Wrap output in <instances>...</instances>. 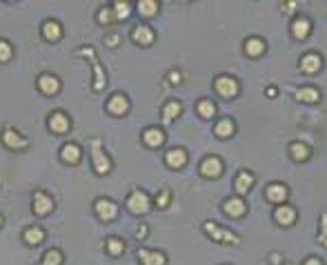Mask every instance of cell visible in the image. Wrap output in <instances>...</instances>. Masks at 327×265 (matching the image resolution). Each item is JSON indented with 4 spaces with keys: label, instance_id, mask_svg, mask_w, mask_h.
I'll use <instances>...</instances> for the list:
<instances>
[{
    "label": "cell",
    "instance_id": "1",
    "mask_svg": "<svg viewBox=\"0 0 327 265\" xmlns=\"http://www.w3.org/2000/svg\"><path fill=\"white\" fill-rule=\"evenodd\" d=\"M203 229H205V232L209 234L211 241H216V243H227V245H236V243H241V238H238L236 234L229 232V229H225V227H220V225H216L214 221H205Z\"/></svg>",
    "mask_w": 327,
    "mask_h": 265
},
{
    "label": "cell",
    "instance_id": "2",
    "mask_svg": "<svg viewBox=\"0 0 327 265\" xmlns=\"http://www.w3.org/2000/svg\"><path fill=\"white\" fill-rule=\"evenodd\" d=\"M91 163H94L96 174H100V176L109 174V170H112V161L105 154V149L100 147V143H91Z\"/></svg>",
    "mask_w": 327,
    "mask_h": 265
},
{
    "label": "cell",
    "instance_id": "3",
    "mask_svg": "<svg viewBox=\"0 0 327 265\" xmlns=\"http://www.w3.org/2000/svg\"><path fill=\"white\" fill-rule=\"evenodd\" d=\"M214 89L218 91V96H223V98H234V96L238 94V89H241V85H238V81L232 76H218L214 81Z\"/></svg>",
    "mask_w": 327,
    "mask_h": 265
},
{
    "label": "cell",
    "instance_id": "4",
    "mask_svg": "<svg viewBox=\"0 0 327 265\" xmlns=\"http://www.w3.org/2000/svg\"><path fill=\"white\" fill-rule=\"evenodd\" d=\"M149 196L143 192V189H134V192L127 196V207H129L131 214H145L149 210Z\"/></svg>",
    "mask_w": 327,
    "mask_h": 265
},
{
    "label": "cell",
    "instance_id": "5",
    "mask_svg": "<svg viewBox=\"0 0 327 265\" xmlns=\"http://www.w3.org/2000/svg\"><path fill=\"white\" fill-rule=\"evenodd\" d=\"M94 212L98 214L100 221H105V223H109L112 219H116L118 216V205L114 201H109V198H96L94 203Z\"/></svg>",
    "mask_w": 327,
    "mask_h": 265
},
{
    "label": "cell",
    "instance_id": "6",
    "mask_svg": "<svg viewBox=\"0 0 327 265\" xmlns=\"http://www.w3.org/2000/svg\"><path fill=\"white\" fill-rule=\"evenodd\" d=\"M223 210L227 216H232V219H241V216H245L247 212V203L243 201V196H229L223 201Z\"/></svg>",
    "mask_w": 327,
    "mask_h": 265
},
{
    "label": "cell",
    "instance_id": "7",
    "mask_svg": "<svg viewBox=\"0 0 327 265\" xmlns=\"http://www.w3.org/2000/svg\"><path fill=\"white\" fill-rule=\"evenodd\" d=\"M298 67H300V72H303V74H318V72H321V67H323L321 54H316V51L303 54V56H300Z\"/></svg>",
    "mask_w": 327,
    "mask_h": 265
},
{
    "label": "cell",
    "instance_id": "8",
    "mask_svg": "<svg viewBox=\"0 0 327 265\" xmlns=\"http://www.w3.org/2000/svg\"><path fill=\"white\" fill-rule=\"evenodd\" d=\"M201 174L207 178H218L223 174V163L218 156H207L201 161Z\"/></svg>",
    "mask_w": 327,
    "mask_h": 265
},
{
    "label": "cell",
    "instance_id": "9",
    "mask_svg": "<svg viewBox=\"0 0 327 265\" xmlns=\"http://www.w3.org/2000/svg\"><path fill=\"white\" fill-rule=\"evenodd\" d=\"M296 219H298V214H296V210L291 205H278L276 212H274V221H276L281 227H289V225H294Z\"/></svg>",
    "mask_w": 327,
    "mask_h": 265
},
{
    "label": "cell",
    "instance_id": "10",
    "mask_svg": "<svg viewBox=\"0 0 327 265\" xmlns=\"http://www.w3.org/2000/svg\"><path fill=\"white\" fill-rule=\"evenodd\" d=\"M36 87H38V91H41V94L54 96L56 91L60 89V81L56 76H51V74H41V76H38V81H36Z\"/></svg>",
    "mask_w": 327,
    "mask_h": 265
},
{
    "label": "cell",
    "instance_id": "11",
    "mask_svg": "<svg viewBox=\"0 0 327 265\" xmlns=\"http://www.w3.org/2000/svg\"><path fill=\"white\" fill-rule=\"evenodd\" d=\"M32 207H34V214H38V216H45V214H49L51 210H54V201H51L49 196H47L45 192H34V203H32Z\"/></svg>",
    "mask_w": 327,
    "mask_h": 265
},
{
    "label": "cell",
    "instance_id": "12",
    "mask_svg": "<svg viewBox=\"0 0 327 265\" xmlns=\"http://www.w3.org/2000/svg\"><path fill=\"white\" fill-rule=\"evenodd\" d=\"M69 127H72V121H69V116L65 112H54L49 116V130L54 134H67Z\"/></svg>",
    "mask_w": 327,
    "mask_h": 265
},
{
    "label": "cell",
    "instance_id": "13",
    "mask_svg": "<svg viewBox=\"0 0 327 265\" xmlns=\"http://www.w3.org/2000/svg\"><path fill=\"white\" fill-rule=\"evenodd\" d=\"M2 143H5L9 149H23L29 145V140L25 138V136H20L16 130H11V127H5V132H2Z\"/></svg>",
    "mask_w": 327,
    "mask_h": 265
},
{
    "label": "cell",
    "instance_id": "14",
    "mask_svg": "<svg viewBox=\"0 0 327 265\" xmlns=\"http://www.w3.org/2000/svg\"><path fill=\"white\" fill-rule=\"evenodd\" d=\"M251 185H254V174L247 170H241L236 174V178H234V189H236V196H243V194H247L251 189Z\"/></svg>",
    "mask_w": 327,
    "mask_h": 265
},
{
    "label": "cell",
    "instance_id": "15",
    "mask_svg": "<svg viewBox=\"0 0 327 265\" xmlns=\"http://www.w3.org/2000/svg\"><path fill=\"white\" fill-rule=\"evenodd\" d=\"M127 109H129V100H127L125 94H114L107 100V112L114 114V116H125Z\"/></svg>",
    "mask_w": 327,
    "mask_h": 265
},
{
    "label": "cell",
    "instance_id": "16",
    "mask_svg": "<svg viewBox=\"0 0 327 265\" xmlns=\"http://www.w3.org/2000/svg\"><path fill=\"white\" fill-rule=\"evenodd\" d=\"M138 261H140V265H165L167 256L158 250H140Z\"/></svg>",
    "mask_w": 327,
    "mask_h": 265
},
{
    "label": "cell",
    "instance_id": "17",
    "mask_svg": "<svg viewBox=\"0 0 327 265\" xmlns=\"http://www.w3.org/2000/svg\"><path fill=\"white\" fill-rule=\"evenodd\" d=\"M131 38H134V43H138L140 47H147L154 43V38H156V34L152 32V27H147V25H138V27L131 32Z\"/></svg>",
    "mask_w": 327,
    "mask_h": 265
},
{
    "label": "cell",
    "instance_id": "18",
    "mask_svg": "<svg viewBox=\"0 0 327 265\" xmlns=\"http://www.w3.org/2000/svg\"><path fill=\"white\" fill-rule=\"evenodd\" d=\"M165 163L171 167V170H180V167L187 163V152L183 147H174L165 154Z\"/></svg>",
    "mask_w": 327,
    "mask_h": 265
},
{
    "label": "cell",
    "instance_id": "19",
    "mask_svg": "<svg viewBox=\"0 0 327 265\" xmlns=\"http://www.w3.org/2000/svg\"><path fill=\"white\" fill-rule=\"evenodd\" d=\"M287 187L283 183H272L267 185V189H265V198H267L269 203H285L287 198Z\"/></svg>",
    "mask_w": 327,
    "mask_h": 265
},
{
    "label": "cell",
    "instance_id": "20",
    "mask_svg": "<svg viewBox=\"0 0 327 265\" xmlns=\"http://www.w3.org/2000/svg\"><path fill=\"white\" fill-rule=\"evenodd\" d=\"M294 98L300 100V103L314 105L321 100V91H318L316 87H298V89H294Z\"/></svg>",
    "mask_w": 327,
    "mask_h": 265
},
{
    "label": "cell",
    "instance_id": "21",
    "mask_svg": "<svg viewBox=\"0 0 327 265\" xmlns=\"http://www.w3.org/2000/svg\"><path fill=\"white\" fill-rule=\"evenodd\" d=\"M163 140H165V134H163L158 127H147V130L143 132V143L147 145V147H161Z\"/></svg>",
    "mask_w": 327,
    "mask_h": 265
},
{
    "label": "cell",
    "instance_id": "22",
    "mask_svg": "<svg viewBox=\"0 0 327 265\" xmlns=\"http://www.w3.org/2000/svg\"><path fill=\"white\" fill-rule=\"evenodd\" d=\"M245 54L249 56V58H258V56L265 54V41L258 36H251L245 41Z\"/></svg>",
    "mask_w": 327,
    "mask_h": 265
},
{
    "label": "cell",
    "instance_id": "23",
    "mask_svg": "<svg viewBox=\"0 0 327 265\" xmlns=\"http://www.w3.org/2000/svg\"><path fill=\"white\" fill-rule=\"evenodd\" d=\"M309 32H312V23H309L307 18H296L294 23H291V36H294L296 41H305V38L309 36Z\"/></svg>",
    "mask_w": 327,
    "mask_h": 265
},
{
    "label": "cell",
    "instance_id": "24",
    "mask_svg": "<svg viewBox=\"0 0 327 265\" xmlns=\"http://www.w3.org/2000/svg\"><path fill=\"white\" fill-rule=\"evenodd\" d=\"M81 156H82V149H81V145H76V143H67V145H63V149H60V158H63L65 163H78L81 161Z\"/></svg>",
    "mask_w": 327,
    "mask_h": 265
},
{
    "label": "cell",
    "instance_id": "25",
    "mask_svg": "<svg viewBox=\"0 0 327 265\" xmlns=\"http://www.w3.org/2000/svg\"><path fill=\"white\" fill-rule=\"evenodd\" d=\"M42 36H45L47 41L56 43L60 36H63V25L56 23V20H45V23H42Z\"/></svg>",
    "mask_w": 327,
    "mask_h": 265
},
{
    "label": "cell",
    "instance_id": "26",
    "mask_svg": "<svg viewBox=\"0 0 327 265\" xmlns=\"http://www.w3.org/2000/svg\"><path fill=\"white\" fill-rule=\"evenodd\" d=\"M91 67H94V91H103L105 89V85H107V78H105V69H103V65L98 63V60H91Z\"/></svg>",
    "mask_w": 327,
    "mask_h": 265
},
{
    "label": "cell",
    "instance_id": "27",
    "mask_svg": "<svg viewBox=\"0 0 327 265\" xmlns=\"http://www.w3.org/2000/svg\"><path fill=\"white\" fill-rule=\"evenodd\" d=\"M234 132H236V127H234L232 118H223V121H218L214 127V134L218 136V138H229Z\"/></svg>",
    "mask_w": 327,
    "mask_h": 265
},
{
    "label": "cell",
    "instance_id": "28",
    "mask_svg": "<svg viewBox=\"0 0 327 265\" xmlns=\"http://www.w3.org/2000/svg\"><path fill=\"white\" fill-rule=\"evenodd\" d=\"M309 154H312V149L307 147L305 143H291L289 145V156H291V161H307L309 158Z\"/></svg>",
    "mask_w": 327,
    "mask_h": 265
},
{
    "label": "cell",
    "instance_id": "29",
    "mask_svg": "<svg viewBox=\"0 0 327 265\" xmlns=\"http://www.w3.org/2000/svg\"><path fill=\"white\" fill-rule=\"evenodd\" d=\"M180 112H183V107H180L178 100H167V103L163 105V118H165L167 123L174 121V118H178Z\"/></svg>",
    "mask_w": 327,
    "mask_h": 265
},
{
    "label": "cell",
    "instance_id": "30",
    "mask_svg": "<svg viewBox=\"0 0 327 265\" xmlns=\"http://www.w3.org/2000/svg\"><path fill=\"white\" fill-rule=\"evenodd\" d=\"M196 112L201 118H214L216 116V105L209 98H203L196 103Z\"/></svg>",
    "mask_w": 327,
    "mask_h": 265
},
{
    "label": "cell",
    "instance_id": "31",
    "mask_svg": "<svg viewBox=\"0 0 327 265\" xmlns=\"http://www.w3.org/2000/svg\"><path fill=\"white\" fill-rule=\"evenodd\" d=\"M136 11L140 16H154L158 11V2L156 0H138L136 2Z\"/></svg>",
    "mask_w": 327,
    "mask_h": 265
},
{
    "label": "cell",
    "instance_id": "32",
    "mask_svg": "<svg viewBox=\"0 0 327 265\" xmlns=\"http://www.w3.org/2000/svg\"><path fill=\"white\" fill-rule=\"evenodd\" d=\"M23 238H25V243H29V245H38V243L45 238V232H42L41 227H27L23 232Z\"/></svg>",
    "mask_w": 327,
    "mask_h": 265
},
{
    "label": "cell",
    "instance_id": "33",
    "mask_svg": "<svg viewBox=\"0 0 327 265\" xmlns=\"http://www.w3.org/2000/svg\"><path fill=\"white\" fill-rule=\"evenodd\" d=\"M112 9H114L116 20H125L127 16L131 14V5H129V2H125V0H118V2H114Z\"/></svg>",
    "mask_w": 327,
    "mask_h": 265
},
{
    "label": "cell",
    "instance_id": "34",
    "mask_svg": "<svg viewBox=\"0 0 327 265\" xmlns=\"http://www.w3.org/2000/svg\"><path fill=\"white\" fill-rule=\"evenodd\" d=\"M107 252L112 256H121L123 252H125V243H123L118 236H109L107 238Z\"/></svg>",
    "mask_w": 327,
    "mask_h": 265
},
{
    "label": "cell",
    "instance_id": "35",
    "mask_svg": "<svg viewBox=\"0 0 327 265\" xmlns=\"http://www.w3.org/2000/svg\"><path fill=\"white\" fill-rule=\"evenodd\" d=\"M60 263H63V252H58V250H49V252H45L42 265H60Z\"/></svg>",
    "mask_w": 327,
    "mask_h": 265
},
{
    "label": "cell",
    "instance_id": "36",
    "mask_svg": "<svg viewBox=\"0 0 327 265\" xmlns=\"http://www.w3.org/2000/svg\"><path fill=\"white\" fill-rule=\"evenodd\" d=\"M114 20H116V16H114L112 7H103V9L98 11V23L100 25H114Z\"/></svg>",
    "mask_w": 327,
    "mask_h": 265
},
{
    "label": "cell",
    "instance_id": "37",
    "mask_svg": "<svg viewBox=\"0 0 327 265\" xmlns=\"http://www.w3.org/2000/svg\"><path fill=\"white\" fill-rule=\"evenodd\" d=\"M11 56H14V47H11L7 41H0V63L11 60Z\"/></svg>",
    "mask_w": 327,
    "mask_h": 265
},
{
    "label": "cell",
    "instance_id": "38",
    "mask_svg": "<svg viewBox=\"0 0 327 265\" xmlns=\"http://www.w3.org/2000/svg\"><path fill=\"white\" fill-rule=\"evenodd\" d=\"M169 201H171V192L169 189H161V192H158V196L154 198V203H156V207H167L169 205Z\"/></svg>",
    "mask_w": 327,
    "mask_h": 265
},
{
    "label": "cell",
    "instance_id": "39",
    "mask_svg": "<svg viewBox=\"0 0 327 265\" xmlns=\"http://www.w3.org/2000/svg\"><path fill=\"white\" fill-rule=\"evenodd\" d=\"M318 243L327 247V214H321V234H318Z\"/></svg>",
    "mask_w": 327,
    "mask_h": 265
},
{
    "label": "cell",
    "instance_id": "40",
    "mask_svg": "<svg viewBox=\"0 0 327 265\" xmlns=\"http://www.w3.org/2000/svg\"><path fill=\"white\" fill-rule=\"evenodd\" d=\"M105 43H107L109 47H114V45H118V43H121V36H118V34H116V36H107V38H105Z\"/></svg>",
    "mask_w": 327,
    "mask_h": 265
},
{
    "label": "cell",
    "instance_id": "41",
    "mask_svg": "<svg viewBox=\"0 0 327 265\" xmlns=\"http://www.w3.org/2000/svg\"><path fill=\"white\" fill-rule=\"evenodd\" d=\"M283 11H285V14H289V11H294L296 9V2H283Z\"/></svg>",
    "mask_w": 327,
    "mask_h": 265
},
{
    "label": "cell",
    "instance_id": "42",
    "mask_svg": "<svg viewBox=\"0 0 327 265\" xmlns=\"http://www.w3.org/2000/svg\"><path fill=\"white\" fill-rule=\"evenodd\" d=\"M265 94H267V98H276V94H278V89L274 85H269L267 89H265Z\"/></svg>",
    "mask_w": 327,
    "mask_h": 265
},
{
    "label": "cell",
    "instance_id": "43",
    "mask_svg": "<svg viewBox=\"0 0 327 265\" xmlns=\"http://www.w3.org/2000/svg\"><path fill=\"white\" fill-rule=\"evenodd\" d=\"M169 81L174 83V85H178V83L183 81V78H180V72H171V74H169Z\"/></svg>",
    "mask_w": 327,
    "mask_h": 265
},
{
    "label": "cell",
    "instance_id": "44",
    "mask_svg": "<svg viewBox=\"0 0 327 265\" xmlns=\"http://www.w3.org/2000/svg\"><path fill=\"white\" fill-rule=\"evenodd\" d=\"M303 265H323V263H321V261L316 259V256H312V259H307V261H305Z\"/></svg>",
    "mask_w": 327,
    "mask_h": 265
},
{
    "label": "cell",
    "instance_id": "45",
    "mask_svg": "<svg viewBox=\"0 0 327 265\" xmlns=\"http://www.w3.org/2000/svg\"><path fill=\"white\" fill-rule=\"evenodd\" d=\"M145 234H147V225H140V227H138V238H145Z\"/></svg>",
    "mask_w": 327,
    "mask_h": 265
},
{
    "label": "cell",
    "instance_id": "46",
    "mask_svg": "<svg viewBox=\"0 0 327 265\" xmlns=\"http://www.w3.org/2000/svg\"><path fill=\"white\" fill-rule=\"evenodd\" d=\"M0 227H2V216H0Z\"/></svg>",
    "mask_w": 327,
    "mask_h": 265
}]
</instances>
